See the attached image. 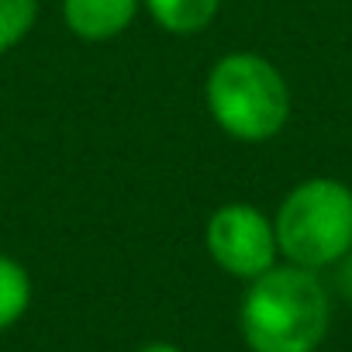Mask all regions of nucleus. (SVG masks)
<instances>
[{
  "instance_id": "1",
  "label": "nucleus",
  "mask_w": 352,
  "mask_h": 352,
  "mask_svg": "<svg viewBox=\"0 0 352 352\" xmlns=\"http://www.w3.org/2000/svg\"><path fill=\"white\" fill-rule=\"evenodd\" d=\"M331 324V300L314 270L276 263L245 283L239 331L249 352H318Z\"/></svg>"
},
{
  "instance_id": "2",
  "label": "nucleus",
  "mask_w": 352,
  "mask_h": 352,
  "mask_svg": "<svg viewBox=\"0 0 352 352\" xmlns=\"http://www.w3.org/2000/svg\"><path fill=\"white\" fill-rule=\"evenodd\" d=\"M204 104L221 135L263 145L290 121V87L259 52H225L204 80Z\"/></svg>"
},
{
  "instance_id": "3",
  "label": "nucleus",
  "mask_w": 352,
  "mask_h": 352,
  "mask_svg": "<svg viewBox=\"0 0 352 352\" xmlns=\"http://www.w3.org/2000/svg\"><path fill=\"white\" fill-rule=\"evenodd\" d=\"M273 228L287 263L328 270L352 252V190L331 176L300 180L280 201Z\"/></svg>"
},
{
  "instance_id": "4",
  "label": "nucleus",
  "mask_w": 352,
  "mask_h": 352,
  "mask_svg": "<svg viewBox=\"0 0 352 352\" xmlns=\"http://www.w3.org/2000/svg\"><path fill=\"white\" fill-rule=\"evenodd\" d=\"M204 249L221 273L245 283L276 266L280 256L273 218L245 201H232L211 211L204 225Z\"/></svg>"
},
{
  "instance_id": "5",
  "label": "nucleus",
  "mask_w": 352,
  "mask_h": 352,
  "mask_svg": "<svg viewBox=\"0 0 352 352\" xmlns=\"http://www.w3.org/2000/svg\"><path fill=\"white\" fill-rule=\"evenodd\" d=\"M142 11V0H63V25L80 42H111L124 35Z\"/></svg>"
},
{
  "instance_id": "6",
  "label": "nucleus",
  "mask_w": 352,
  "mask_h": 352,
  "mask_svg": "<svg viewBox=\"0 0 352 352\" xmlns=\"http://www.w3.org/2000/svg\"><path fill=\"white\" fill-rule=\"evenodd\" d=\"M225 0H142V11L166 35H201L214 25Z\"/></svg>"
},
{
  "instance_id": "7",
  "label": "nucleus",
  "mask_w": 352,
  "mask_h": 352,
  "mask_svg": "<svg viewBox=\"0 0 352 352\" xmlns=\"http://www.w3.org/2000/svg\"><path fill=\"white\" fill-rule=\"evenodd\" d=\"M32 307V273L14 259L0 252V331L14 328Z\"/></svg>"
},
{
  "instance_id": "8",
  "label": "nucleus",
  "mask_w": 352,
  "mask_h": 352,
  "mask_svg": "<svg viewBox=\"0 0 352 352\" xmlns=\"http://www.w3.org/2000/svg\"><path fill=\"white\" fill-rule=\"evenodd\" d=\"M38 21V0H0V56L14 52Z\"/></svg>"
},
{
  "instance_id": "9",
  "label": "nucleus",
  "mask_w": 352,
  "mask_h": 352,
  "mask_svg": "<svg viewBox=\"0 0 352 352\" xmlns=\"http://www.w3.org/2000/svg\"><path fill=\"white\" fill-rule=\"evenodd\" d=\"M138 352H184L180 345H173V342H148L145 349H138Z\"/></svg>"
}]
</instances>
